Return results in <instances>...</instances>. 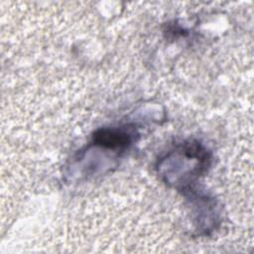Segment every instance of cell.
I'll use <instances>...</instances> for the list:
<instances>
[{"label":"cell","mask_w":254,"mask_h":254,"mask_svg":"<svg viewBox=\"0 0 254 254\" xmlns=\"http://www.w3.org/2000/svg\"><path fill=\"white\" fill-rule=\"evenodd\" d=\"M93 142L108 149H124L132 142V136L122 129L103 128L93 135Z\"/></svg>","instance_id":"6da1fadb"}]
</instances>
